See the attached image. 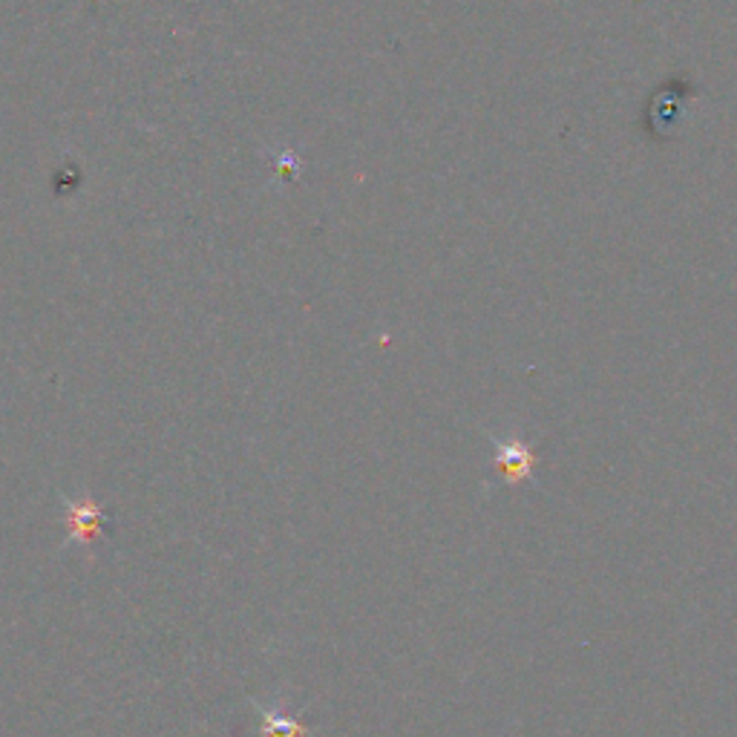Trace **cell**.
Here are the masks:
<instances>
[{"instance_id": "2", "label": "cell", "mask_w": 737, "mask_h": 737, "mask_svg": "<svg viewBox=\"0 0 737 737\" xmlns=\"http://www.w3.org/2000/svg\"><path fill=\"white\" fill-rule=\"evenodd\" d=\"M533 452L524 447L522 441L510 438V441H499L496 444V464H499L501 476L507 478L510 484L522 481V478L530 476L533 470Z\"/></svg>"}, {"instance_id": "3", "label": "cell", "mask_w": 737, "mask_h": 737, "mask_svg": "<svg viewBox=\"0 0 737 737\" xmlns=\"http://www.w3.org/2000/svg\"><path fill=\"white\" fill-rule=\"evenodd\" d=\"M260 735L262 737H306L309 729L306 723H300L297 717H288V714L268 712L260 709Z\"/></svg>"}, {"instance_id": "1", "label": "cell", "mask_w": 737, "mask_h": 737, "mask_svg": "<svg viewBox=\"0 0 737 737\" xmlns=\"http://www.w3.org/2000/svg\"><path fill=\"white\" fill-rule=\"evenodd\" d=\"M101 519H104V510L93 499L87 496L64 499V524L75 545H90L101 533Z\"/></svg>"}]
</instances>
